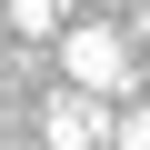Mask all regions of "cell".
I'll use <instances>...</instances> for the list:
<instances>
[{"label":"cell","instance_id":"1","mask_svg":"<svg viewBox=\"0 0 150 150\" xmlns=\"http://www.w3.org/2000/svg\"><path fill=\"white\" fill-rule=\"evenodd\" d=\"M60 80L70 90H90V100H120V90H140V50H130V30H110V20H60Z\"/></svg>","mask_w":150,"mask_h":150},{"label":"cell","instance_id":"2","mask_svg":"<svg viewBox=\"0 0 150 150\" xmlns=\"http://www.w3.org/2000/svg\"><path fill=\"white\" fill-rule=\"evenodd\" d=\"M40 150H110V100H90V90H50Z\"/></svg>","mask_w":150,"mask_h":150},{"label":"cell","instance_id":"3","mask_svg":"<svg viewBox=\"0 0 150 150\" xmlns=\"http://www.w3.org/2000/svg\"><path fill=\"white\" fill-rule=\"evenodd\" d=\"M0 30L10 40H60V0H0Z\"/></svg>","mask_w":150,"mask_h":150},{"label":"cell","instance_id":"4","mask_svg":"<svg viewBox=\"0 0 150 150\" xmlns=\"http://www.w3.org/2000/svg\"><path fill=\"white\" fill-rule=\"evenodd\" d=\"M110 150H150V100L140 110H110Z\"/></svg>","mask_w":150,"mask_h":150},{"label":"cell","instance_id":"5","mask_svg":"<svg viewBox=\"0 0 150 150\" xmlns=\"http://www.w3.org/2000/svg\"><path fill=\"white\" fill-rule=\"evenodd\" d=\"M110 10H130V0H110Z\"/></svg>","mask_w":150,"mask_h":150}]
</instances>
